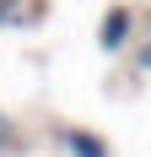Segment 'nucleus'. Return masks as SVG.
I'll list each match as a JSON object with an SVG mask.
<instances>
[{"instance_id":"f03ea898","label":"nucleus","mask_w":151,"mask_h":157,"mask_svg":"<svg viewBox=\"0 0 151 157\" xmlns=\"http://www.w3.org/2000/svg\"><path fill=\"white\" fill-rule=\"evenodd\" d=\"M130 27H135V11H130V6H113V11L103 16V49H124L130 44Z\"/></svg>"},{"instance_id":"f257e3e1","label":"nucleus","mask_w":151,"mask_h":157,"mask_svg":"<svg viewBox=\"0 0 151 157\" xmlns=\"http://www.w3.org/2000/svg\"><path fill=\"white\" fill-rule=\"evenodd\" d=\"M54 141H60V146H65L70 157H108V141H97L92 130H76V125L54 130Z\"/></svg>"}]
</instances>
